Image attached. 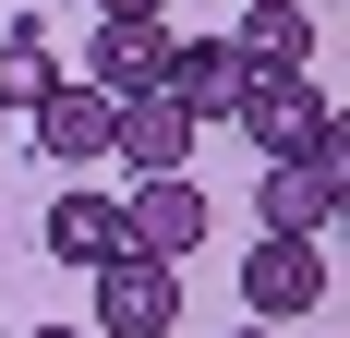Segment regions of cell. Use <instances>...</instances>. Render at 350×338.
<instances>
[{
	"label": "cell",
	"mask_w": 350,
	"mask_h": 338,
	"mask_svg": "<svg viewBox=\"0 0 350 338\" xmlns=\"http://www.w3.org/2000/svg\"><path fill=\"white\" fill-rule=\"evenodd\" d=\"M266 230H302V242L338 230V133L302 157H266Z\"/></svg>",
	"instance_id": "cell-7"
},
{
	"label": "cell",
	"mask_w": 350,
	"mask_h": 338,
	"mask_svg": "<svg viewBox=\"0 0 350 338\" xmlns=\"http://www.w3.org/2000/svg\"><path fill=\"white\" fill-rule=\"evenodd\" d=\"M25 338H85V326H25Z\"/></svg>",
	"instance_id": "cell-14"
},
{
	"label": "cell",
	"mask_w": 350,
	"mask_h": 338,
	"mask_svg": "<svg viewBox=\"0 0 350 338\" xmlns=\"http://www.w3.org/2000/svg\"><path fill=\"white\" fill-rule=\"evenodd\" d=\"M49 85H61V49H49V25L12 0V25H0V109H36Z\"/></svg>",
	"instance_id": "cell-12"
},
{
	"label": "cell",
	"mask_w": 350,
	"mask_h": 338,
	"mask_svg": "<svg viewBox=\"0 0 350 338\" xmlns=\"http://www.w3.org/2000/svg\"><path fill=\"white\" fill-rule=\"evenodd\" d=\"M97 12H170V0H97Z\"/></svg>",
	"instance_id": "cell-13"
},
{
	"label": "cell",
	"mask_w": 350,
	"mask_h": 338,
	"mask_svg": "<svg viewBox=\"0 0 350 338\" xmlns=\"http://www.w3.org/2000/svg\"><path fill=\"white\" fill-rule=\"evenodd\" d=\"M193 145H206V121H193V109L170 97V85H145V97H109V157L133 169H193Z\"/></svg>",
	"instance_id": "cell-4"
},
{
	"label": "cell",
	"mask_w": 350,
	"mask_h": 338,
	"mask_svg": "<svg viewBox=\"0 0 350 338\" xmlns=\"http://www.w3.org/2000/svg\"><path fill=\"white\" fill-rule=\"evenodd\" d=\"M25 133H36V157H61V169H97V157H109V97L61 73V85H49V97L25 109Z\"/></svg>",
	"instance_id": "cell-8"
},
{
	"label": "cell",
	"mask_w": 350,
	"mask_h": 338,
	"mask_svg": "<svg viewBox=\"0 0 350 338\" xmlns=\"http://www.w3.org/2000/svg\"><path fill=\"white\" fill-rule=\"evenodd\" d=\"M242 338H278V326H242Z\"/></svg>",
	"instance_id": "cell-16"
},
{
	"label": "cell",
	"mask_w": 350,
	"mask_h": 338,
	"mask_svg": "<svg viewBox=\"0 0 350 338\" xmlns=\"http://www.w3.org/2000/svg\"><path fill=\"white\" fill-rule=\"evenodd\" d=\"M266 157H302V145H326L338 133V109L314 97V73H242V109H230Z\"/></svg>",
	"instance_id": "cell-3"
},
{
	"label": "cell",
	"mask_w": 350,
	"mask_h": 338,
	"mask_svg": "<svg viewBox=\"0 0 350 338\" xmlns=\"http://www.w3.org/2000/svg\"><path fill=\"white\" fill-rule=\"evenodd\" d=\"M242 49H230V36H170V97L193 109V121H230V109H242Z\"/></svg>",
	"instance_id": "cell-9"
},
{
	"label": "cell",
	"mask_w": 350,
	"mask_h": 338,
	"mask_svg": "<svg viewBox=\"0 0 350 338\" xmlns=\"http://www.w3.org/2000/svg\"><path fill=\"white\" fill-rule=\"evenodd\" d=\"M314 302H326V242L266 230V242L242 254V314H254V326H302Z\"/></svg>",
	"instance_id": "cell-2"
},
{
	"label": "cell",
	"mask_w": 350,
	"mask_h": 338,
	"mask_svg": "<svg viewBox=\"0 0 350 338\" xmlns=\"http://www.w3.org/2000/svg\"><path fill=\"white\" fill-rule=\"evenodd\" d=\"M206 218H217V205H206V181H193V169H145V194L121 205L133 254H170V266H181V254H206Z\"/></svg>",
	"instance_id": "cell-5"
},
{
	"label": "cell",
	"mask_w": 350,
	"mask_h": 338,
	"mask_svg": "<svg viewBox=\"0 0 350 338\" xmlns=\"http://www.w3.org/2000/svg\"><path fill=\"white\" fill-rule=\"evenodd\" d=\"M85 85H97V97H145V85H170V12H97Z\"/></svg>",
	"instance_id": "cell-6"
},
{
	"label": "cell",
	"mask_w": 350,
	"mask_h": 338,
	"mask_svg": "<svg viewBox=\"0 0 350 338\" xmlns=\"http://www.w3.org/2000/svg\"><path fill=\"white\" fill-rule=\"evenodd\" d=\"M49 254L85 278V266H109V254H133V230H121V205H109L97 181H72V194L49 205Z\"/></svg>",
	"instance_id": "cell-10"
},
{
	"label": "cell",
	"mask_w": 350,
	"mask_h": 338,
	"mask_svg": "<svg viewBox=\"0 0 350 338\" xmlns=\"http://www.w3.org/2000/svg\"><path fill=\"white\" fill-rule=\"evenodd\" d=\"M0 145H12V109H0Z\"/></svg>",
	"instance_id": "cell-15"
},
{
	"label": "cell",
	"mask_w": 350,
	"mask_h": 338,
	"mask_svg": "<svg viewBox=\"0 0 350 338\" xmlns=\"http://www.w3.org/2000/svg\"><path fill=\"white\" fill-rule=\"evenodd\" d=\"M254 73H302L314 61V0H242V36H230Z\"/></svg>",
	"instance_id": "cell-11"
},
{
	"label": "cell",
	"mask_w": 350,
	"mask_h": 338,
	"mask_svg": "<svg viewBox=\"0 0 350 338\" xmlns=\"http://www.w3.org/2000/svg\"><path fill=\"white\" fill-rule=\"evenodd\" d=\"M85 278H97V326L85 338H170L181 326V266L170 254H109Z\"/></svg>",
	"instance_id": "cell-1"
}]
</instances>
